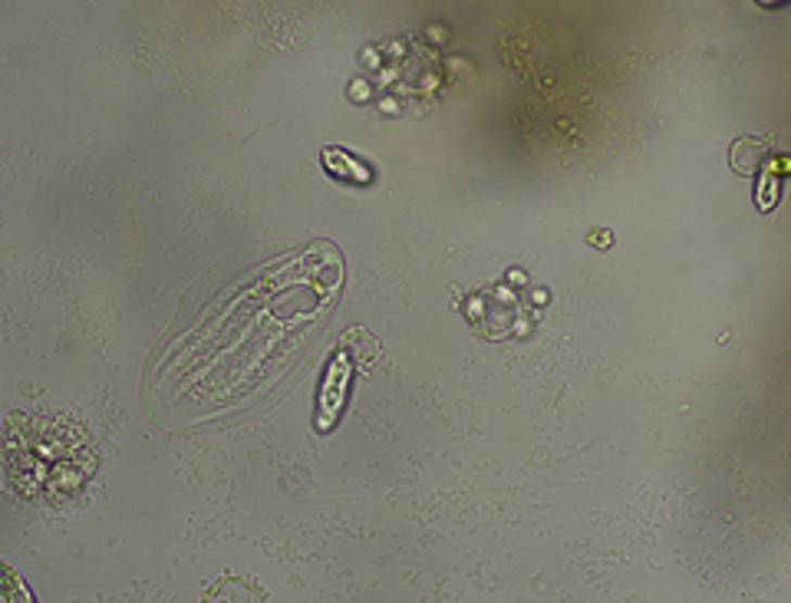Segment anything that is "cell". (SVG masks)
<instances>
[{
	"mask_svg": "<svg viewBox=\"0 0 791 603\" xmlns=\"http://www.w3.org/2000/svg\"><path fill=\"white\" fill-rule=\"evenodd\" d=\"M100 469L86 425L66 412H14L4 425L8 491L34 508L69 504Z\"/></svg>",
	"mask_w": 791,
	"mask_h": 603,
	"instance_id": "1",
	"label": "cell"
},
{
	"mask_svg": "<svg viewBox=\"0 0 791 603\" xmlns=\"http://www.w3.org/2000/svg\"><path fill=\"white\" fill-rule=\"evenodd\" d=\"M349 373H354V363H349L346 354H333L327 373H323V386H320V406H317V428H333L336 419L343 415L346 406V389H349Z\"/></svg>",
	"mask_w": 791,
	"mask_h": 603,
	"instance_id": "2",
	"label": "cell"
},
{
	"mask_svg": "<svg viewBox=\"0 0 791 603\" xmlns=\"http://www.w3.org/2000/svg\"><path fill=\"white\" fill-rule=\"evenodd\" d=\"M323 165H327V171L333 179H346L354 185H370L373 182V171L363 162H357L349 152H343V149H323Z\"/></svg>",
	"mask_w": 791,
	"mask_h": 603,
	"instance_id": "3",
	"label": "cell"
},
{
	"mask_svg": "<svg viewBox=\"0 0 791 603\" xmlns=\"http://www.w3.org/2000/svg\"><path fill=\"white\" fill-rule=\"evenodd\" d=\"M775 202H778V171L768 165L762 182H758V208L768 211V208H775Z\"/></svg>",
	"mask_w": 791,
	"mask_h": 603,
	"instance_id": "4",
	"label": "cell"
}]
</instances>
